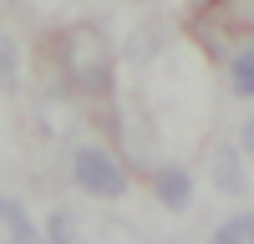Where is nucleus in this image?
Here are the masks:
<instances>
[{"label":"nucleus","instance_id":"f257e3e1","mask_svg":"<svg viewBox=\"0 0 254 244\" xmlns=\"http://www.w3.org/2000/svg\"><path fill=\"white\" fill-rule=\"evenodd\" d=\"M56 61L76 92H87V97L112 92V36L92 20H76L56 36Z\"/></svg>","mask_w":254,"mask_h":244},{"label":"nucleus","instance_id":"f03ea898","mask_svg":"<svg viewBox=\"0 0 254 244\" xmlns=\"http://www.w3.org/2000/svg\"><path fill=\"white\" fill-rule=\"evenodd\" d=\"M71 183L81 193H92V198H122L132 178H127V163L112 148H102V142H76L71 148Z\"/></svg>","mask_w":254,"mask_h":244},{"label":"nucleus","instance_id":"7ed1b4c3","mask_svg":"<svg viewBox=\"0 0 254 244\" xmlns=\"http://www.w3.org/2000/svg\"><path fill=\"white\" fill-rule=\"evenodd\" d=\"M153 198L163 203V209L183 214L188 203H193V173H188L183 163H158L153 168Z\"/></svg>","mask_w":254,"mask_h":244},{"label":"nucleus","instance_id":"20e7f679","mask_svg":"<svg viewBox=\"0 0 254 244\" xmlns=\"http://www.w3.org/2000/svg\"><path fill=\"white\" fill-rule=\"evenodd\" d=\"M214 188L229 193V198H244L249 193V173H244L239 148H214Z\"/></svg>","mask_w":254,"mask_h":244},{"label":"nucleus","instance_id":"39448f33","mask_svg":"<svg viewBox=\"0 0 254 244\" xmlns=\"http://www.w3.org/2000/svg\"><path fill=\"white\" fill-rule=\"evenodd\" d=\"M0 219H5V244H51V239L31 224V214L20 209V198H5V203H0Z\"/></svg>","mask_w":254,"mask_h":244},{"label":"nucleus","instance_id":"423d86ee","mask_svg":"<svg viewBox=\"0 0 254 244\" xmlns=\"http://www.w3.org/2000/svg\"><path fill=\"white\" fill-rule=\"evenodd\" d=\"M87 244H153V239L122 219H97V224H87Z\"/></svg>","mask_w":254,"mask_h":244},{"label":"nucleus","instance_id":"0eeeda50","mask_svg":"<svg viewBox=\"0 0 254 244\" xmlns=\"http://www.w3.org/2000/svg\"><path fill=\"white\" fill-rule=\"evenodd\" d=\"M229 87L234 97H254V46H239L229 61Z\"/></svg>","mask_w":254,"mask_h":244},{"label":"nucleus","instance_id":"6e6552de","mask_svg":"<svg viewBox=\"0 0 254 244\" xmlns=\"http://www.w3.org/2000/svg\"><path fill=\"white\" fill-rule=\"evenodd\" d=\"M208 244H254V214H229Z\"/></svg>","mask_w":254,"mask_h":244},{"label":"nucleus","instance_id":"1a4fd4ad","mask_svg":"<svg viewBox=\"0 0 254 244\" xmlns=\"http://www.w3.org/2000/svg\"><path fill=\"white\" fill-rule=\"evenodd\" d=\"M46 239H51V244H87V224L71 219V214H51Z\"/></svg>","mask_w":254,"mask_h":244},{"label":"nucleus","instance_id":"9d476101","mask_svg":"<svg viewBox=\"0 0 254 244\" xmlns=\"http://www.w3.org/2000/svg\"><path fill=\"white\" fill-rule=\"evenodd\" d=\"M0 71H5V92H15V41L5 36V46H0Z\"/></svg>","mask_w":254,"mask_h":244},{"label":"nucleus","instance_id":"9b49d317","mask_svg":"<svg viewBox=\"0 0 254 244\" xmlns=\"http://www.w3.org/2000/svg\"><path fill=\"white\" fill-rule=\"evenodd\" d=\"M239 148H244V153L254 158V117H249V122H244V127H239Z\"/></svg>","mask_w":254,"mask_h":244}]
</instances>
